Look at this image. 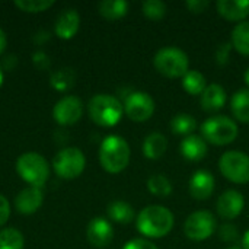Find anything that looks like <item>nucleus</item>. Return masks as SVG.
I'll return each instance as SVG.
<instances>
[{
	"mask_svg": "<svg viewBox=\"0 0 249 249\" xmlns=\"http://www.w3.org/2000/svg\"><path fill=\"white\" fill-rule=\"evenodd\" d=\"M244 207H245L244 196L236 190L225 191L216 203V210H217L219 216L225 220L236 219L242 213Z\"/></svg>",
	"mask_w": 249,
	"mask_h": 249,
	"instance_id": "13",
	"label": "nucleus"
},
{
	"mask_svg": "<svg viewBox=\"0 0 249 249\" xmlns=\"http://www.w3.org/2000/svg\"><path fill=\"white\" fill-rule=\"evenodd\" d=\"M86 166V158L77 147H66L53 159L55 174L63 179H74L82 175Z\"/></svg>",
	"mask_w": 249,
	"mask_h": 249,
	"instance_id": "7",
	"label": "nucleus"
},
{
	"mask_svg": "<svg viewBox=\"0 0 249 249\" xmlns=\"http://www.w3.org/2000/svg\"><path fill=\"white\" fill-rule=\"evenodd\" d=\"M182 88L190 95H201L204 92V89L207 88L204 74L200 73L198 70H190L182 77Z\"/></svg>",
	"mask_w": 249,
	"mask_h": 249,
	"instance_id": "26",
	"label": "nucleus"
},
{
	"mask_svg": "<svg viewBox=\"0 0 249 249\" xmlns=\"http://www.w3.org/2000/svg\"><path fill=\"white\" fill-rule=\"evenodd\" d=\"M101 16L108 20H117L127 15L128 3L125 0H104L98 4Z\"/></svg>",
	"mask_w": 249,
	"mask_h": 249,
	"instance_id": "23",
	"label": "nucleus"
},
{
	"mask_svg": "<svg viewBox=\"0 0 249 249\" xmlns=\"http://www.w3.org/2000/svg\"><path fill=\"white\" fill-rule=\"evenodd\" d=\"M130 146L121 136L109 134L102 140L99 147V162L107 172H123L130 163Z\"/></svg>",
	"mask_w": 249,
	"mask_h": 249,
	"instance_id": "2",
	"label": "nucleus"
},
{
	"mask_svg": "<svg viewBox=\"0 0 249 249\" xmlns=\"http://www.w3.org/2000/svg\"><path fill=\"white\" fill-rule=\"evenodd\" d=\"M15 6L26 13H39L54 6L53 0H16Z\"/></svg>",
	"mask_w": 249,
	"mask_h": 249,
	"instance_id": "30",
	"label": "nucleus"
},
{
	"mask_svg": "<svg viewBox=\"0 0 249 249\" xmlns=\"http://www.w3.org/2000/svg\"><path fill=\"white\" fill-rule=\"evenodd\" d=\"M147 190L158 197H168L172 193V184L171 181L162 175V174H155L147 179Z\"/></svg>",
	"mask_w": 249,
	"mask_h": 249,
	"instance_id": "28",
	"label": "nucleus"
},
{
	"mask_svg": "<svg viewBox=\"0 0 249 249\" xmlns=\"http://www.w3.org/2000/svg\"><path fill=\"white\" fill-rule=\"evenodd\" d=\"M50 36H51V34H50L48 31H38V32L32 36V41L36 42L38 45H41V44L47 42V41L50 39Z\"/></svg>",
	"mask_w": 249,
	"mask_h": 249,
	"instance_id": "38",
	"label": "nucleus"
},
{
	"mask_svg": "<svg viewBox=\"0 0 249 249\" xmlns=\"http://www.w3.org/2000/svg\"><path fill=\"white\" fill-rule=\"evenodd\" d=\"M3 79H4V76H3V70H1V67H0V86L3 85Z\"/></svg>",
	"mask_w": 249,
	"mask_h": 249,
	"instance_id": "42",
	"label": "nucleus"
},
{
	"mask_svg": "<svg viewBox=\"0 0 249 249\" xmlns=\"http://www.w3.org/2000/svg\"><path fill=\"white\" fill-rule=\"evenodd\" d=\"M244 80H245V83L249 86V67L245 70V73H244Z\"/></svg>",
	"mask_w": 249,
	"mask_h": 249,
	"instance_id": "41",
	"label": "nucleus"
},
{
	"mask_svg": "<svg viewBox=\"0 0 249 249\" xmlns=\"http://www.w3.org/2000/svg\"><path fill=\"white\" fill-rule=\"evenodd\" d=\"M74 80H76V73L70 67H61L57 71H53L51 77H50L51 86L55 90H60V92H64V90L70 89L74 85Z\"/></svg>",
	"mask_w": 249,
	"mask_h": 249,
	"instance_id": "25",
	"label": "nucleus"
},
{
	"mask_svg": "<svg viewBox=\"0 0 249 249\" xmlns=\"http://www.w3.org/2000/svg\"><path fill=\"white\" fill-rule=\"evenodd\" d=\"M219 169L222 175L235 184L249 182V156L239 150H229L219 159Z\"/></svg>",
	"mask_w": 249,
	"mask_h": 249,
	"instance_id": "8",
	"label": "nucleus"
},
{
	"mask_svg": "<svg viewBox=\"0 0 249 249\" xmlns=\"http://www.w3.org/2000/svg\"><path fill=\"white\" fill-rule=\"evenodd\" d=\"M80 28V16L76 9H64L55 20V35L61 39L73 38Z\"/></svg>",
	"mask_w": 249,
	"mask_h": 249,
	"instance_id": "16",
	"label": "nucleus"
},
{
	"mask_svg": "<svg viewBox=\"0 0 249 249\" xmlns=\"http://www.w3.org/2000/svg\"><path fill=\"white\" fill-rule=\"evenodd\" d=\"M233 117L241 123H249V89H239L231 101Z\"/></svg>",
	"mask_w": 249,
	"mask_h": 249,
	"instance_id": "21",
	"label": "nucleus"
},
{
	"mask_svg": "<svg viewBox=\"0 0 249 249\" xmlns=\"http://www.w3.org/2000/svg\"><path fill=\"white\" fill-rule=\"evenodd\" d=\"M232 47L242 55H249V22L244 20L238 23L232 31Z\"/></svg>",
	"mask_w": 249,
	"mask_h": 249,
	"instance_id": "24",
	"label": "nucleus"
},
{
	"mask_svg": "<svg viewBox=\"0 0 249 249\" xmlns=\"http://www.w3.org/2000/svg\"><path fill=\"white\" fill-rule=\"evenodd\" d=\"M142 10H143V15L147 16L149 19L159 20L166 15L168 9H166V4L162 0H146L142 4Z\"/></svg>",
	"mask_w": 249,
	"mask_h": 249,
	"instance_id": "31",
	"label": "nucleus"
},
{
	"mask_svg": "<svg viewBox=\"0 0 249 249\" xmlns=\"http://www.w3.org/2000/svg\"><path fill=\"white\" fill-rule=\"evenodd\" d=\"M155 101L147 92L134 90L130 92L124 101V112L127 117L136 123L147 121L155 112Z\"/></svg>",
	"mask_w": 249,
	"mask_h": 249,
	"instance_id": "10",
	"label": "nucleus"
},
{
	"mask_svg": "<svg viewBox=\"0 0 249 249\" xmlns=\"http://www.w3.org/2000/svg\"><path fill=\"white\" fill-rule=\"evenodd\" d=\"M216 231L214 214L209 210H197L191 213L184 223V233L188 239L201 242L209 239Z\"/></svg>",
	"mask_w": 249,
	"mask_h": 249,
	"instance_id": "9",
	"label": "nucleus"
},
{
	"mask_svg": "<svg viewBox=\"0 0 249 249\" xmlns=\"http://www.w3.org/2000/svg\"><path fill=\"white\" fill-rule=\"evenodd\" d=\"M90 120L99 127H114L120 123L124 105L112 95H95L88 105Z\"/></svg>",
	"mask_w": 249,
	"mask_h": 249,
	"instance_id": "3",
	"label": "nucleus"
},
{
	"mask_svg": "<svg viewBox=\"0 0 249 249\" xmlns=\"http://www.w3.org/2000/svg\"><path fill=\"white\" fill-rule=\"evenodd\" d=\"M107 213L112 222L120 225H128L134 220V209L125 201H112L108 206Z\"/></svg>",
	"mask_w": 249,
	"mask_h": 249,
	"instance_id": "22",
	"label": "nucleus"
},
{
	"mask_svg": "<svg viewBox=\"0 0 249 249\" xmlns=\"http://www.w3.org/2000/svg\"><path fill=\"white\" fill-rule=\"evenodd\" d=\"M6 45H7V38H6L4 31L0 28V54H3V51L6 50Z\"/></svg>",
	"mask_w": 249,
	"mask_h": 249,
	"instance_id": "39",
	"label": "nucleus"
},
{
	"mask_svg": "<svg viewBox=\"0 0 249 249\" xmlns=\"http://www.w3.org/2000/svg\"><path fill=\"white\" fill-rule=\"evenodd\" d=\"M123 249H159L156 245H153L150 241L147 239H142V238H137V239H131L128 241Z\"/></svg>",
	"mask_w": 249,
	"mask_h": 249,
	"instance_id": "35",
	"label": "nucleus"
},
{
	"mask_svg": "<svg viewBox=\"0 0 249 249\" xmlns=\"http://www.w3.org/2000/svg\"><path fill=\"white\" fill-rule=\"evenodd\" d=\"M155 69L169 79L184 77L190 71L188 55L178 47H163L153 57Z\"/></svg>",
	"mask_w": 249,
	"mask_h": 249,
	"instance_id": "4",
	"label": "nucleus"
},
{
	"mask_svg": "<svg viewBox=\"0 0 249 249\" xmlns=\"http://www.w3.org/2000/svg\"><path fill=\"white\" fill-rule=\"evenodd\" d=\"M181 155L191 162H200L207 156V142L201 136L190 134L179 144Z\"/></svg>",
	"mask_w": 249,
	"mask_h": 249,
	"instance_id": "17",
	"label": "nucleus"
},
{
	"mask_svg": "<svg viewBox=\"0 0 249 249\" xmlns=\"http://www.w3.org/2000/svg\"><path fill=\"white\" fill-rule=\"evenodd\" d=\"M23 235L15 229L7 228L0 232V249H23Z\"/></svg>",
	"mask_w": 249,
	"mask_h": 249,
	"instance_id": "29",
	"label": "nucleus"
},
{
	"mask_svg": "<svg viewBox=\"0 0 249 249\" xmlns=\"http://www.w3.org/2000/svg\"><path fill=\"white\" fill-rule=\"evenodd\" d=\"M185 6L193 13H203L210 6V1L209 0H187Z\"/></svg>",
	"mask_w": 249,
	"mask_h": 249,
	"instance_id": "36",
	"label": "nucleus"
},
{
	"mask_svg": "<svg viewBox=\"0 0 249 249\" xmlns=\"http://www.w3.org/2000/svg\"><path fill=\"white\" fill-rule=\"evenodd\" d=\"M200 104H201V108L207 112L219 111L226 104V90L219 83H212L201 93Z\"/></svg>",
	"mask_w": 249,
	"mask_h": 249,
	"instance_id": "19",
	"label": "nucleus"
},
{
	"mask_svg": "<svg viewBox=\"0 0 249 249\" xmlns=\"http://www.w3.org/2000/svg\"><path fill=\"white\" fill-rule=\"evenodd\" d=\"M86 236L90 245L96 248H105L112 242L114 238L112 225L104 217H95L88 225Z\"/></svg>",
	"mask_w": 249,
	"mask_h": 249,
	"instance_id": "14",
	"label": "nucleus"
},
{
	"mask_svg": "<svg viewBox=\"0 0 249 249\" xmlns=\"http://www.w3.org/2000/svg\"><path fill=\"white\" fill-rule=\"evenodd\" d=\"M201 137L216 146H226L231 144L239 134L238 125L233 120L226 115H216L207 118L201 127Z\"/></svg>",
	"mask_w": 249,
	"mask_h": 249,
	"instance_id": "6",
	"label": "nucleus"
},
{
	"mask_svg": "<svg viewBox=\"0 0 249 249\" xmlns=\"http://www.w3.org/2000/svg\"><path fill=\"white\" fill-rule=\"evenodd\" d=\"M42 190L36 187H26L15 198V207L20 214H34L42 206Z\"/></svg>",
	"mask_w": 249,
	"mask_h": 249,
	"instance_id": "15",
	"label": "nucleus"
},
{
	"mask_svg": "<svg viewBox=\"0 0 249 249\" xmlns=\"http://www.w3.org/2000/svg\"><path fill=\"white\" fill-rule=\"evenodd\" d=\"M168 149V139L162 133H150L143 142V155L147 159H159Z\"/></svg>",
	"mask_w": 249,
	"mask_h": 249,
	"instance_id": "20",
	"label": "nucleus"
},
{
	"mask_svg": "<svg viewBox=\"0 0 249 249\" xmlns=\"http://www.w3.org/2000/svg\"><path fill=\"white\" fill-rule=\"evenodd\" d=\"M231 51H232V44L231 42H222L217 50H216V61L217 64L220 66H225L228 61H229V57H231Z\"/></svg>",
	"mask_w": 249,
	"mask_h": 249,
	"instance_id": "33",
	"label": "nucleus"
},
{
	"mask_svg": "<svg viewBox=\"0 0 249 249\" xmlns=\"http://www.w3.org/2000/svg\"><path fill=\"white\" fill-rule=\"evenodd\" d=\"M242 249H249V229L242 236Z\"/></svg>",
	"mask_w": 249,
	"mask_h": 249,
	"instance_id": "40",
	"label": "nucleus"
},
{
	"mask_svg": "<svg viewBox=\"0 0 249 249\" xmlns=\"http://www.w3.org/2000/svg\"><path fill=\"white\" fill-rule=\"evenodd\" d=\"M32 63L38 70H48L51 66L50 57L44 51H35L32 54Z\"/></svg>",
	"mask_w": 249,
	"mask_h": 249,
	"instance_id": "34",
	"label": "nucleus"
},
{
	"mask_svg": "<svg viewBox=\"0 0 249 249\" xmlns=\"http://www.w3.org/2000/svg\"><path fill=\"white\" fill-rule=\"evenodd\" d=\"M18 175L29 184V187L41 188L50 177V165L44 156L35 152H26L16 160Z\"/></svg>",
	"mask_w": 249,
	"mask_h": 249,
	"instance_id": "5",
	"label": "nucleus"
},
{
	"mask_svg": "<svg viewBox=\"0 0 249 249\" xmlns=\"http://www.w3.org/2000/svg\"><path fill=\"white\" fill-rule=\"evenodd\" d=\"M219 236L223 242H235L239 238V231L236 226H233L231 223H225L219 229Z\"/></svg>",
	"mask_w": 249,
	"mask_h": 249,
	"instance_id": "32",
	"label": "nucleus"
},
{
	"mask_svg": "<svg viewBox=\"0 0 249 249\" xmlns=\"http://www.w3.org/2000/svg\"><path fill=\"white\" fill-rule=\"evenodd\" d=\"M217 12L228 20H242L249 16V0H219Z\"/></svg>",
	"mask_w": 249,
	"mask_h": 249,
	"instance_id": "18",
	"label": "nucleus"
},
{
	"mask_svg": "<svg viewBox=\"0 0 249 249\" xmlns=\"http://www.w3.org/2000/svg\"><path fill=\"white\" fill-rule=\"evenodd\" d=\"M174 222L175 219L169 209L159 206V204H153V206L144 207L139 213L136 226H137V231L143 236L159 239V238L166 236L172 231Z\"/></svg>",
	"mask_w": 249,
	"mask_h": 249,
	"instance_id": "1",
	"label": "nucleus"
},
{
	"mask_svg": "<svg viewBox=\"0 0 249 249\" xmlns=\"http://www.w3.org/2000/svg\"><path fill=\"white\" fill-rule=\"evenodd\" d=\"M226 249H242V248H239V247H231V248H226Z\"/></svg>",
	"mask_w": 249,
	"mask_h": 249,
	"instance_id": "43",
	"label": "nucleus"
},
{
	"mask_svg": "<svg viewBox=\"0 0 249 249\" xmlns=\"http://www.w3.org/2000/svg\"><path fill=\"white\" fill-rule=\"evenodd\" d=\"M196 128H197V121L191 114L181 112V114H177L171 120V130L174 134L190 136Z\"/></svg>",
	"mask_w": 249,
	"mask_h": 249,
	"instance_id": "27",
	"label": "nucleus"
},
{
	"mask_svg": "<svg viewBox=\"0 0 249 249\" xmlns=\"http://www.w3.org/2000/svg\"><path fill=\"white\" fill-rule=\"evenodd\" d=\"M83 104L77 96H64L53 108V118L60 125H71L82 118Z\"/></svg>",
	"mask_w": 249,
	"mask_h": 249,
	"instance_id": "11",
	"label": "nucleus"
},
{
	"mask_svg": "<svg viewBox=\"0 0 249 249\" xmlns=\"http://www.w3.org/2000/svg\"><path fill=\"white\" fill-rule=\"evenodd\" d=\"M216 187V179L213 174L207 169H198L193 174L188 184V191L193 198L201 201L213 196Z\"/></svg>",
	"mask_w": 249,
	"mask_h": 249,
	"instance_id": "12",
	"label": "nucleus"
},
{
	"mask_svg": "<svg viewBox=\"0 0 249 249\" xmlns=\"http://www.w3.org/2000/svg\"><path fill=\"white\" fill-rule=\"evenodd\" d=\"M10 217V204L4 196L0 194V228L9 220Z\"/></svg>",
	"mask_w": 249,
	"mask_h": 249,
	"instance_id": "37",
	"label": "nucleus"
}]
</instances>
